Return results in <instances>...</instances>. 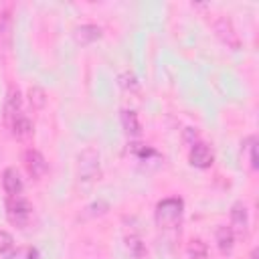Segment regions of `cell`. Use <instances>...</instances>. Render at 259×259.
<instances>
[{
	"label": "cell",
	"instance_id": "19",
	"mask_svg": "<svg viewBox=\"0 0 259 259\" xmlns=\"http://www.w3.org/2000/svg\"><path fill=\"white\" fill-rule=\"evenodd\" d=\"M14 249V239L8 231L0 229V255H8Z\"/></svg>",
	"mask_w": 259,
	"mask_h": 259
},
{
	"label": "cell",
	"instance_id": "16",
	"mask_svg": "<svg viewBox=\"0 0 259 259\" xmlns=\"http://www.w3.org/2000/svg\"><path fill=\"white\" fill-rule=\"evenodd\" d=\"M188 255L190 259H208V247L200 239H192L188 245Z\"/></svg>",
	"mask_w": 259,
	"mask_h": 259
},
{
	"label": "cell",
	"instance_id": "5",
	"mask_svg": "<svg viewBox=\"0 0 259 259\" xmlns=\"http://www.w3.org/2000/svg\"><path fill=\"white\" fill-rule=\"evenodd\" d=\"M214 32H217V36L227 45V47H231V49H239L241 47V38H239V34H237V30H235V26H233V22L227 18V16H219L217 20H214Z\"/></svg>",
	"mask_w": 259,
	"mask_h": 259
},
{
	"label": "cell",
	"instance_id": "6",
	"mask_svg": "<svg viewBox=\"0 0 259 259\" xmlns=\"http://www.w3.org/2000/svg\"><path fill=\"white\" fill-rule=\"evenodd\" d=\"M188 160H190V164H192L194 168L204 170V168H210V166H212L214 156H212V150H210L206 144H202V142H194V144L190 146Z\"/></svg>",
	"mask_w": 259,
	"mask_h": 259
},
{
	"label": "cell",
	"instance_id": "11",
	"mask_svg": "<svg viewBox=\"0 0 259 259\" xmlns=\"http://www.w3.org/2000/svg\"><path fill=\"white\" fill-rule=\"evenodd\" d=\"M8 127H10V132L16 140H26V138L32 136V121L28 119L26 113H20L12 121H8Z\"/></svg>",
	"mask_w": 259,
	"mask_h": 259
},
{
	"label": "cell",
	"instance_id": "15",
	"mask_svg": "<svg viewBox=\"0 0 259 259\" xmlns=\"http://www.w3.org/2000/svg\"><path fill=\"white\" fill-rule=\"evenodd\" d=\"M125 247H127V251H130V255H132L134 259H144V257L148 255L146 243H144L142 237H138V235L125 237Z\"/></svg>",
	"mask_w": 259,
	"mask_h": 259
},
{
	"label": "cell",
	"instance_id": "2",
	"mask_svg": "<svg viewBox=\"0 0 259 259\" xmlns=\"http://www.w3.org/2000/svg\"><path fill=\"white\" fill-rule=\"evenodd\" d=\"M77 176L81 182H95L101 176V162H99V152L93 148H87L79 154L77 160Z\"/></svg>",
	"mask_w": 259,
	"mask_h": 259
},
{
	"label": "cell",
	"instance_id": "4",
	"mask_svg": "<svg viewBox=\"0 0 259 259\" xmlns=\"http://www.w3.org/2000/svg\"><path fill=\"white\" fill-rule=\"evenodd\" d=\"M22 162H24V168H26L28 176L34 178V180H40V178L47 174V170H49V164H47L45 156H42L38 150H32V148H28V150L24 152Z\"/></svg>",
	"mask_w": 259,
	"mask_h": 259
},
{
	"label": "cell",
	"instance_id": "18",
	"mask_svg": "<svg viewBox=\"0 0 259 259\" xmlns=\"http://www.w3.org/2000/svg\"><path fill=\"white\" fill-rule=\"evenodd\" d=\"M257 140H255V136H249V138H245V142H243V150H247V154H249V166H251V170H257Z\"/></svg>",
	"mask_w": 259,
	"mask_h": 259
},
{
	"label": "cell",
	"instance_id": "17",
	"mask_svg": "<svg viewBox=\"0 0 259 259\" xmlns=\"http://www.w3.org/2000/svg\"><path fill=\"white\" fill-rule=\"evenodd\" d=\"M28 101H30V105H32L34 109H42L45 103H47V95H45V91H42L40 87L32 85V87L28 89Z\"/></svg>",
	"mask_w": 259,
	"mask_h": 259
},
{
	"label": "cell",
	"instance_id": "7",
	"mask_svg": "<svg viewBox=\"0 0 259 259\" xmlns=\"http://www.w3.org/2000/svg\"><path fill=\"white\" fill-rule=\"evenodd\" d=\"M231 231L237 235H247L249 231V212L241 200L231 206Z\"/></svg>",
	"mask_w": 259,
	"mask_h": 259
},
{
	"label": "cell",
	"instance_id": "3",
	"mask_svg": "<svg viewBox=\"0 0 259 259\" xmlns=\"http://www.w3.org/2000/svg\"><path fill=\"white\" fill-rule=\"evenodd\" d=\"M6 217H8V221L12 225L22 229V227L28 225V221L32 217V204L22 194L8 196V200H6Z\"/></svg>",
	"mask_w": 259,
	"mask_h": 259
},
{
	"label": "cell",
	"instance_id": "10",
	"mask_svg": "<svg viewBox=\"0 0 259 259\" xmlns=\"http://www.w3.org/2000/svg\"><path fill=\"white\" fill-rule=\"evenodd\" d=\"M101 28L97 26V24H81V26H77L75 30H73V36H75V40L79 42V45H91V42H95V40H99L101 38Z\"/></svg>",
	"mask_w": 259,
	"mask_h": 259
},
{
	"label": "cell",
	"instance_id": "14",
	"mask_svg": "<svg viewBox=\"0 0 259 259\" xmlns=\"http://www.w3.org/2000/svg\"><path fill=\"white\" fill-rule=\"evenodd\" d=\"M10 38H12V16H10V10H4L0 14V47L8 49Z\"/></svg>",
	"mask_w": 259,
	"mask_h": 259
},
{
	"label": "cell",
	"instance_id": "20",
	"mask_svg": "<svg viewBox=\"0 0 259 259\" xmlns=\"http://www.w3.org/2000/svg\"><path fill=\"white\" fill-rule=\"evenodd\" d=\"M119 85L123 89H130V91H136L138 89V79L134 73H121L119 75Z\"/></svg>",
	"mask_w": 259,
	"mask_h": 259
},
{
	"label": "cell",
	"instance_id": "9",
	"mask_svg": "<svg viewBox=\"0 0 259 259\" xmlns=\"http://www.w3.org/2000/svg\"><path fill=\"white\" fill-rule=\"evenodd\" d=\"M24 113L22 111V95L16 87H10L8 89V95H6V105H4V117H6V123L12 121L16 115Z\"/></svg>",
	"mask_w": 259,
	"mask_h": 259
},
{
	"label": "cell",
	"instance_id": "13",
	"mask_svg": "<svg viewBox=\"0 0 259 259\" xmlns=\"http://www.w3.org/2000/svg\"><path fill=\"white\" fill-rule=\"evenodd\" d=\"M121 127L127 136H140L142 134V125H140V117L134 109H121Z\"/></svg>",
	"mask_w": 259,
	"mask_h": 259
},
{
	"label": "cell",
	"instance_id": "8",
	"mask_svg": "<svg viewBox=\"0 0 259 259\" xmlns=\"http://www.w3.org/2000/svg\"><path fill=\"white\" fill-rule=\"evenodd\" d=\"M2 188L8 196H16V194H22V188H24V182L18 174L16 168H6L2 172Z\"/></svg>",
	"mask_w": 259,
	"mask_h": 259
},
{
	"label": "cell",
	"instance_id": "1",
	"mask_svg": "<svg viewBox=\"0 0 259 259\" xmlns=\"http://www.w3.org/2000/svg\"><path fill=\"white\" fill-rule=\"evenodd\" d=\"M182 210H184V202L176 196H168L156 204V223L164 229L176 227L182 219Z\"/></svg>",
	"mask_w": 259,
	"mask_h": 259
},
{
	"label": "cell",
	"instance_id": "12",
	"mask_svg": "<svg viewBox=\"0 0 259 259\" xmlns=\"http://www.w3.org/2000/svg\"><path fill=\"white\" fill-rule=\"evenodd\" d=\"M214 241H217L219 251L223 255H229L235 247V233L231 231V227H219L214 233Z\"/></svg>",
	"mask_w": 259,
	"mask_h": 259
}]
</instances>
